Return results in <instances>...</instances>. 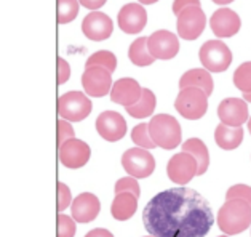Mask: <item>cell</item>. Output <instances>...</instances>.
<instances>
[{
  "instance_id": "6da1fadb",
  "label": "cell",
  "mask_w": 251,
  "mask_h": 237,
  "mask_svg": "<svg viewBox=\"0 0 251 237\" xmlns=\"http://www.w3.org/2000/svg\"><path fill=\"white\" fill-rule=\"evenodd\" d=\"M143 221L155 237H205L214 223L211 207L191 187L158 192L144 207Z\"/></svg>"
},
{
  "instance_id": "7a4b0ae2",
  "label": "cell",
  "mask_w": 251,
  "mask_h": 237,
  "mask_svg": "<svg viewBox=\"0 0 251 237\" xmlns=\"http://www.w3.org/2000/svg\"><path fill=\"white\" fill-rule=\"evenodd\" d=\"M216 221L224 234H240L251 224V205L240 199L226 200L224 205L219 209Z\"/></svg>"
},
{
  "instance_id": "3957f363",
  "label": "cell",
  "mask_w": 251,
  "mask_h": 237,
  "mask_svg": "<svg viewBox=\"0 0 251 237\" xmlns=\"http://www.w3.org/2000/svg\"><path fill=\"white\" fill-rule=\"evenodd\" d=\"M149 133L154 143L162 149H175L181 144V125L173 115H154L149 122Z\"/></svg>"
},
{
  "instance_id": "277c9868",
  "label": "cell",
  "mask_w": 251,
  "mask_h": 237,
  "mask_svg": "<svg viewBox=\"0 0 251 237\" xmlns=\"http://www.w3.org/2000/svg\"><path fill=\"white\" fill-rule=\"evenodd\" d=\"M175 107L184 119L199 120L203 117L208 109V95L197 87L181 88L175 101Z\"/></svg>"
},
{
  "instance_id": "5b68a950",
  "label": "cell",
  "mask_w": 251,
  "mask_h": 237,
  "mask_svg": "<svg viewBox=\"0 0 251 237\" xmlns=\"http://www.w3.org/2000/svg\"><path fill=\"white\" fill-rule=\"evenodd\" d=\"M201 66L210 72H224L232 63L229 47L221 40H208L200 47L199 52Z\"/></svg>"
},
{
  "instance_id": "8992f818",
  "label": "cell",
  "mask_w": 251,
  "mask_h": 237,
  "mask_svg": "<svg viewBox=\"0 0 251 237\" xmlns=\"http://www.w3.org/2000/svg\"><path fill=\"white\" fill-rule=\"evenodd\" d=\"M91 112V101L82 92H67L58 100V114L69 122H80Z\"/></svg>"
},
{
  "instance_id": "52a82bcc",
  "label": "cell",
  "mask_w": 251,
  "mask_h": 237,
  "mask_svg": "<svg viewBox=\"0 0 251 237\" xmlns=\"http://www.w3.org/2000/svg\"><path fill=\"white\" fill-rule=\"evenodd\" d=\"M122 165L133 178H148L155 170V159L144 148H131L122 156Z\"/></svg>"
},
{
  "instance_id": "ba28073f",
  "label": "cell",
  "mask_w": 251,
  "mask_h": 237,
  "mask_svg": "<svg viewBox=\"0 0 251 237\" xmlns=\"http://www.w3.org/2000/svg\"><path fill=\"white\" fill-rule=\"evenodd\" d=\"M206 26V16L200 7H187L177 15V34L184 40L199 39Z\"/></svg>"
},
{
  "instance_id": "9c48e42d",
  "label": "cell",
  "mask_w": 251,
  "mask_h": 237,
  "mask_svg": "<svg viewBox=\"0 0 251 237\" xmlns=\"http://www.w3.org/2000/svg\"><path fill=\"white\" fill-rule=\"evenodd\" d=\"M199 172V163L195 160V157L189 153H179L175 154L171 159L168 160L167 165V173L168 178L177 184H187L195 175Z\"/></svg>"
},
{
  "instance_id": "30bf717a",
  "label": "cell",
  "mask_w": 251,
  "mask_h": 237,
  "mask_svg": "<svg viewBox=\"0 0 251 237\" xmlns=\"http://www.w3.org/2000/svg\"><path fill=\"white\" fill-rule=\"evenodd\" d=\"M82 85L85 93L93 98H101L112 90V74L100 66L85 68V72L82 74Z\"/></svg>"
},
{
  "instance_id": "8fae6325",
  "label": "cell",
  "mask_w": 251,
  "mask_h": 237,
  "mask_svg": "<svg viewBox=\"0 0 251 237\" xmlns=\"http://www.w3.org/2000/svg\"><path fill=\"white\" fill-rule=\"evenodd\" d=\"M59 162L67 168H80L90 160L91 149L82 139L72 138L59 146Z\"/></svg>"
},
{
  "instance_id": "7c38bea8",
  "label": "cell",
  "mask_w": 251,
  "mask_h": 237,
  "mask_svg": "<svg viewBox=\"0 0 251 237\" xmlns=\"http://www.w3.org/2000/svg\"><path fill=\"white\" fill-rule=\"evenodd\" d=\"M148 48L155 59H173L179 52V40L170 31H155L148 37Z\"/></svg>"
},
{
  "instance_id": "4fadbf2b",
  "label": "cell",
  "mask_w": 251,
  "mask_h": 237,
  "mask_svg": "<svg viewBox=\"0 0 251 237\" xmlns=\"http://www.w3.org/2000/svg\"><path fill=\"white\" fill-rule=\"evenodd\" d=\"M96 130L106 141H119L126 133V122L124 115L115 111H104L96 119Z\"/></svg>"
},
{
  "instance_id": "5bb4252c",
  "label": "cell",
  "mask_w": 251,
  "mask_h": 237,
  "mask_svg": "<svg viewBox=\"0 0 251 237\" xmlns=\"http://www.w3.org/2000/svg\"><path fill=\"white\" fill-rule=\"evenodd\" d=\"M114 23L106 13L101 11H91L82 21V31L85 37L95 42H101L111 37Z\"/></svg>"
},
{
  "instance_id": "9a60e30c",
  "label": "cell",
  "mask_w": 251,
  "mask_h": 237,
  "mask_svg": "<svg viewBox=\"0 0 251 237\" xmlns=\"http://www.w3.org/2000/svg\"><path fill=\"white\" fill-rule=\"evenodd\" d=\"M117 21L125 34H138L148 24V13L141 3H126L120 8Z\"/></svg>"
},
{
  "instance_id": "2e32d148",
  "label": "cell",
  "mask_w": 251,
  "mask_h": 237,
  "mask_svg": "<svg viewBox=\"0 0 251 237\" xmlns=\"http://www.w3.org/2000/svg\"><path fill=\"white\" fill-rule=\"evenodd\" d=\"M218 115L221 119V124L229 127H242L250 119L247 103L240 98L223 100L218 106Z\"/></svg>"
},
{
  "instance_id": "e0dca14e",
  "label": "cell",
  "mask_w": 251,
  "mask_h": 237,
  "mask_svg": "<svg viewBox=\"0 0 251 237\" xmlns=\"http://www.w3.org/2000/svg\"><path fill=\"white\" fill-rule=\"evenodd\" d=\"M210 26L214 35L219 39H226V37H232L240 31L242 21L240 16H238L234 10L230 8H219L213 13L210 18Z\"/></svg>"
},
{
  "instance_id": "ac0fdd59",
  "label": "cell",
  "mask_w": 251,
  "mask_h": 237,
  "mask_svg": "<svg viewBox=\"0 0 251 237\" xmlns=\"http://www.w3.org/2000/svg\"><path fill=\"white\" fill-rule=\"evenodd\" d=\"M143 96V87L138 83V80L130 77H125V79H119L117 82L112 85V90H111V100L114 103L122 106H131V105H136V103L141 100Z\"/></svg>"
},
{
  "instance_id": "d6986e66",
  "label": "cell",
  "mask_w": 251,
  "mask_h": 237,
  "mask_svg": "<svg viewBox=\"0 0 251 237\" xmlns=\"http://www.w3.org/2000/svg\"><path fill=\"white\" fill-rule=\"evenodd\" d=\"M101 204L95 194L82 192L72 200V218L77 223H90L100 215Z\"/></svg>"
},
{
  "instance_id": "ffe728a7",
  "label": "cell",
  "mask_w": 251,
  "mask_h": 237,
  "mask_svg": "<svg viewBox=\"0 0 251 237\" xmlns=\"http://www.w3.org/2000/svg\"><path fill=\"white\" fill-rule=\"evenodd\" d=\"M138 209V196L133 192H119L115 194L114 202L111 205V213L115 220L126 221L134 215Z\"/></svg>"
},
{
  "instance_id": "44dd1931",
  "label": "cell",
  "mask_w": 251,
  "mask_h": 237,
  "mask_svg": "<svg viewBox=\"0 0 251 237\" xmlns=\"http://www.w3.org/2000/svg\"><path fill=\"white\" fill-rule=\"evenodd\" d=\"M243 129L242 127H229L219 124L214 130V141L221 149L232 151L237 149L243 141Z\"/></svg>"
},
{
  "instance_id": "7402d4cb",
  "label": "cell",
  "mask_w": 251,
  "mask_h": 237,
  "mask_svg": "<svg viewBox=\"0 0 251 237\" xmlns=\"http://www.w3.org/2000/svg\"><path fill=\"white\" fill-rule=\"evenodd\" d=\"M187 87H197L201 88L203 92L210 96L213 93L214 83L210 71L206 69H191L184 72L179 79V88H187Z\"/></svg>"
},
{
  "instance_id": "603a6c76",
  "label": "cell",
  "mask_w": 251,
  "mask_h": 237,
  "mask_svg": "<svg viewBox=\"0 0 251 237\" xmlns=\"http://www.w3.org/2000/svg\"><path fill=\"white\" fill-rule=\"evenodd\" d=\"M182 146V151L184 153H189L195 157V160L199 163V172L197 175H205V172L210 167V153L206 149V144L199 138H189L187 141H184Z\"/></svg>"
},
{
  "instance_id": "cb8c5ba5",
  "label": "cell",
  "mask_w": 251,
  "mask_h": 237,
  "mask_svg": "<svg viewBox=\"0 0 251 237\" xmlns=\"http://www.w3.org/2000/svg\"><path fill=\"white\" fill-rule=\"evenodd\" d=\"M128 58L133 64L139 66V68H146V66H151L155 61V58L152 56L149 48H148V39L146 37H139L133 42L128 48Z\"/></svg>"
},
{
  "instance_id": "d4e9b609",
  "label": "cell",
  "mask_w": 251,
  "mask_h": 237,
  "mask_svg": "<svg viewBox=\"0 0 251 237\" xmlns=\"http://www.w3.org/2000/svg\"><path fill=\"white\" fill-rule=\"evenodd\" d=\"M155 105H157L155 95L152 93L149 88H143V96H141V100L136 103V105L126 106L125 109H126V112L134 119H146L154 112Z\"/></svg>"
},
{
  "instance_id": "484cf974",
  "label": "cell",
  "mask_w": 251,
  "mask_h": 237,
  "mask_svg": "<svg viewBox=\"0 0 251 237\" xmlns=\"http://www.w3.org/2000/svg\"><path fill=\"white\" fill-rule=\"evenodd\" d=\"M91 66H100V68L107 69L112 74L117 69V58H115V54L112 52L100 50L91 54L87 59V63H85V68H91Z\"/></svg>"
},
{
  "instance_id": "4316f807",
  "label": "cell",
  "mask_w": 251,
  "mask_h": 237,
  "mask_svg": "<svg viewBox=\"0 0 251 237\" xmlns=\"http://www.w3.org/2000/svg\"><path fill=\"white\" fill-rule=\"evenodd\" d=\"M78 0H58V23L67 24L75 20L78 15Z\"/></svg>"
},
{
  "instance_id": "83f0119b",
  "label": "cell",
  "mask_w": 251,
  "mask_h": 237,
  "mask_svg": "<svg viewBox=\"0 0 251 237\" xmlns=\"http://www.w3.org/2000/svg\"><path fill=\"white\" fill-rule=\"evenodd\" d=\"M234 85L243 93L251 92V61L240 64L234 72Z\"/></svg>"
},
{
  "instance_id": "f1b7e54d",
  "label": "cell",
  "mask_w": 251,
  "mask_h": 237,
  "mask_svg": "<svg viewBox=\"0 0 251 237\" xmlns=\"http://www.w3.org/2000/svg\"><path fill=\"white\" fill-rule=\"evenodd\" d=\"M131 139H133L134 144H138V148H144V149L157 148L154 139L151 138L149 124H139V125L134 127L133 132H131Z\"/></svg>"
},
{
  "instance_id": "f546056e",
  "label": "cell",
  "mask_w": 251,
  "mask_h": 237,
  "mask_svg": "<svg viewBox=\"0 0 251 237\" xmlns=\"http://www.w3.org/2000/svg\"><path fill=\"white\" fill-rule=\"evenodd\" d=\"M75 234V220L67 215H58V237H74Z\"/></svg>"
},
{
  "instance_id": "4dcf8cb0",
  "label": "cell",
  "mask_w": 251,
  "mask_h": 237,
  "mask_svg": "<svg viewBox=\"0 0 251 237\" xmlns=\"http://www.w3.org/2000/svg\"><path fill=\"white\" fill-rule=\"evenodd\" d=\"M115 194L119 192H133L134 196L139 197L141 194V189H139V184L136 178H133V176H126V178H120L117 183H115Z\"/></svg>"
},
{
  "instance_id": "1f68e13d",
  "label": "cell",
  "mask_w": 251,
  "mask_h": 237,
  "mask_svg": "<svg viewBox=\"0 0 251 237\" xmlns=\"http://www.w3.org/2000/svg\"><path fill=\"white\" fill-rule=\"evenodd\" d=\"M230 199H240L251 205V187L247 184H235L229 187L227 192H226V200Z\"/></svg>"
},
{
  "instance_id": "d6a6232c",
  "label": "cell",
  "mask_w": 251,
  "mask_h": 237,
  "mask_svg": "<svg viewBox=\"0 0 251 237\" xmlns=\"http://www.w3.org/2000/svg\"><path fill=\"white\" fill-rule=\"evenodd\" d=\"M75 138V132L72 129V125L69 120L66 119H59L58 120V144L61 146L63 143H66L67 139Z\"/></svg>"
},
{
  "instance_id": "836d02e7",
  "label": "cell",
  "mask_w": 251,
  "mask_h": 237,
  "mask_svg": "<svg viewBox=\"0 0 251 237\" xmlns=\"http://www.w3.org/2000/svg\"><path fill=\"white\" fill-rule=\"evenodd\" d=\"M69 204H72V194L69 186H66L64 183H58V210H66Z\"/></svg>"
},
{
  "instance_id": "e575fe53",
  "label": "cell",
  "mask_w": 251,
  "mask_h": 237,
  "mask_svg": "<svg viewBox=\"0 0 251 237\" xmlns=\"http://www.w3.org/2000/svg\"><path fill=\"white\" fill-rule=\"evenodd\" d=\"M71 77V66L64 58L58 56V83L63 85L69 80Z\"/></svg>"
},
{
  "instance_id": "d590c367",
  "label": "cell",
  "mask_w": 251,
  "mask_h": 237,
  "mask_svg": "<svg viewBox=\"0 0 251 237\" xmlns=\"http://www.w3.org/2000/svg\"><path fill=\"white\" fill-rule=\"evenodd\" d=\"M187 7H200V0H175L173 2V13L177 16L182 10Z\"/></svg>"
},
{
  "instance_id": "8d00e7d4",
  "label": "cell",
  "mask_w": 251,
  "mask_h": 237,
  "mask_svg": "<svg viewBox=\"0 0 251 237\" xmlns=\"http://www.w3.org/2000/svg\"><path fill=\"white\" fill-rule=\"evenodd\" d=\"M78 2L82 3V7L88 8V10L96 11L98 8H101L102 5L107 2V0H78Z\"/></svg>"
},
{
  "instance_id": "74e56055",
  "label": "cell",
  "mask_w": 251,
  "mask_h": 237,
  "mask_svg": "<svg viewBox=\"0 0 251 237\" xmlns=\"http://www.w3.org/2000/svg\"><path fill=\"white\" fill-rule=\"evenodd\" d=\"M85 237H114V236H112L111 231L102 229V228H96V229H91Z\"/></svg>"
},
{
  "instance_id": "f35d334b",
  "label": "cell",
  "mask_w": 251,
  "mask_h": 237,
  "mask_svg": "<svg viewBox=\"0 0 251 237\" xmlns=\"http://www.w3.org/2000/svg\"><path fill=\"white\" fill-rule=\"evenodd\" d=\"M232 2H234V0H213V3H216V5H227Z\"/></svg>"
},
{
  "instance_id": "ab89813d",
  "label": "cell",
  "mask_w": 251,
  "mask_h": 237,
  "mask_svg": "<svg viewBox=\"0 0 251 237\" xmlns=\"http://www.w3.org/2000/svg\"><path fill=\"white\" fill-rule=\"evenodd\" d=\"M138 2H139L141 5H152V3L158 2V0H138Z\"/></svg>"
},
{
  "instance_id": "60d3db41",
  "label": "cell",
  "mask_w": 251,
  "mask_h": 237,
  "mask_svg": "<svg viewBox=\"0 0 251 237\" xmlns=\"http://www.w3.org/2000/svg\"><path fill=\"white\" fill-rule=\"evenodd\" d=\"M243 100H245V101H248V103H251V92H250V93H243Z\"/></svg>"
},
{
  "instance_id": "b9f144b4",
  "label": "cell",
  "mask_w": 251,
  "mask_h": 237,
  "mask_svg": "<svg viewBox=\"0 0 251 237\" xmlns=\"http://www.w3.org/2000/svg\"><path fill=\"white\" fill-rule=\"evenodd\" d=\"M248 132L251 133V117L248 119Z\"/></svg>"
},
{
  "instance_id": "7bdbcfd3",
  "label": "cell",
  "mask_w": 251,
  "mask_h": 237,
  "mask_svg": "<svg viewBox=\"0 0 251 237\" xmlns=\"http://www.w3.org/2000/svg\"><path fill=\"white\" fill-rule=\"evenodd\" d=\"M219 237H230V236H227V234H226V236H219Z\"/></svg>"
},
{
  "instance_id": "ee69618b",
  "label": "cell",
  "mask_w": 251,
  "mask_h": 237,
  "mask_svg": "<svg viewBox=\"0 0 251 237\" xmlns=\"http://www.w3.org/2000/svg\"><path fill=\"white\" fill-rule=\"evenodd\" d=\"M146 237H155V236H146Z\"/></svg>"
}]
</instances>
